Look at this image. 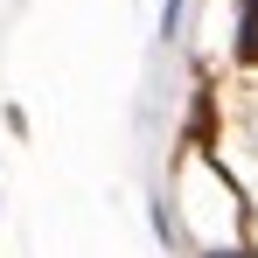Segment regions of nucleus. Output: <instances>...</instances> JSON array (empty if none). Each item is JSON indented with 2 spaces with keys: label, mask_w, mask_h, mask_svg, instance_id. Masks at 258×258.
I'll return each instance as SVG.
<instances>
[{
  "label": "nucleus",
  "mask_w": 258,
  "mask_h": 258,
  "mask_svg": "<svg viewBox=\"0 0 258 258\" xmlns=\"http://www.w3.org/2000/svg\"><path fill=\"white\" fill-rule=\"evenodd\" d=\"M237 56H244V63H258V0L244 7V42H237Z\"/></svg>",
  "instance_id": "obj_1"
},
{
  "label": "nucleus",
  "mask_w": 258,
  "mask_h": 258,
  "mask_svg": "<svg viewBox=\"0 0 258 258\" xmlns=\"http://www.w3.org/2000/svg\"><path fill=\"white\" fill-rule=\"evenodd\" d=\"M223 258H244V251H223Z\"/></svg>",
  "instance_id": "obj_2"
}]
</instances>
